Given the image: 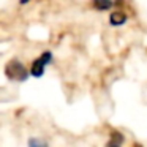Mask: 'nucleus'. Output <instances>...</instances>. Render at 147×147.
I'll use <instances>...</instances> for the list:
<instances>
[{"label": "nucleus", "instance_id": "obj_4", "mask_svg": "<svg viewBox=\"0 0 147 147\" xmlns=\"http://www.w3.org/2000/svg\"><path fill=\"white\" fill-rule=\"evenodd\" d=\"M125 138L122 133H117V131H112L111 133V141H109V146H120V144H123Z\"/></svg>", "mask_w": 147, "mask_h": 147}, {"label": "nucleus", "instance_id": "obj_1", "mask_svg": "<svg viewBox=\"0 0 147 147\" xmlns=\"http://www.w3.org/2000/svg\"><path fill=\"white\" fill-rule=\"evenodd\" d=\"M5 76L10 81H16V82H24V81L29 79L30 71L24 67L22 62H19L18 59L10 60L5 65Z\"/></svg>", "mask_w": 147, "mask_h": 147}, {"label": "nucleus", "instance_id": "obj_5", "mask_svg": "<svg viewBox=\"0 0 147 147\" xmlns=\"http://www.w3.org/2000/svg\"><path fill=\"white\" fill-rule=\"evenodd\" d=\"M93 7L100 11L109 10V8L112 7V0H93Z\"/></svg>", "mask_w": 147, "mask_h": 147}, {"label": "nucleus", "instance_id": "obj_6", "mask_svg": "<svg viewBox=\"0 0 147 147\" xmlns=\"http://www.w3.org/2000/svg\"><path fill=\"white\" fill-rule=\"evenodd\" d=\"M29 146H46V142L41 139H29Z\"/></svg>", "mask_w": 147, "mask_h": 147}, {"label": "nucleus", "instance_id": "obj_2", "mask_svg": "<svg viewBox=\"0 0 147 147\" xmlns=\"http://www.w3.org/2000/svg\"><path fill=\"white\" fill-rule=\"evenodd\" d=\"M52 57H54V55H52L51 51H45L41 55H38V57L33 60L32 67H30V74H32L33 78H41L43 74H45L46 67L52 62Z\"/></svg>", "mask_w": 147, "mask_h": 147}, {"label": "nucleus", "instance_id": "obj_7", "mask_svg": "<svg viewBox=\"0 0 147 147\" xmlns=\"http://www.w3.org/2000/svg\"><path fill=\"white\" fill-rule=\"evenodd\" d=\"M29 2H30V0H19L21 5H26V3H29Z\"/></svg>", "mask_w": 147, "mask_h": 147}, {"label": "nucleus", "instance_id": "obj_3", "mask_svg": "<svg viewBox=\"0 0 147 147\" xmlns=\"http://www.w3.org/2000/svg\"><path fill=\"white\" fill-rule=\"evenodd\" d=\"M127 22V14L122 13V11H114V13H111V16H109V24L114 27L117 26H122V24Z\"/></svg>", "mask_w": 147, "mask_h": 147}]
</instances>
